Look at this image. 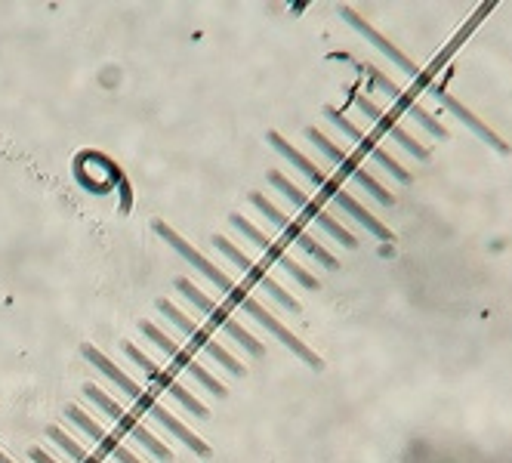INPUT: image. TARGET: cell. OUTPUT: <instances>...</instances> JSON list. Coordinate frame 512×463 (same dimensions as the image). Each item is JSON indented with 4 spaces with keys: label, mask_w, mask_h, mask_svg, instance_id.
I'll use <instances>...</instances> for the list:
<instances>
[{
    "label": "cell",
    "mask_w": 512,
    "mask_h": 463,
    "mask_svg": "<svg viewBox=\"0 0 512 463\" xmlns=\"http://www.w3.org/2000/svg\"><path fill=\"white\" fill-rule=\"evenodd\" d=\"M247 198H250V204H253L256 210H260L263 217H266V220H269V223H272V226L281 232V235H284V241H287V244L300 247V251H306L312 260H318V263H321V266H327V269H340L337 257H334V254H327L324 247H321V244H318V241H315L309 232H303V229H300L294 220H290L284 210H278V207H275V204H272L266 195H260V192H250Z\"/></svg>",
    "instance_id": "obj_1"
},
{
    "label": "cell",
    "mask_w": 512,
    "mask_h": 463,
    "mask_svg": "<svg viewBox=\"0 0 512 463\" xmlns=\"http://www.w3.org/2000/svg\"><path fill=\"white\" fill-rule=\"evenodd\" d=\"M269 183H272V186H275V189H278V192H281V195L290 201V204H294V207L303 213L306 220H312L315 226H321V229H324L327 235H331V238H337L343 247H349V251H355V247H358V238H355L349 229H343V226H340V223L331 217V213L321 210V207H318V204H315V201L306 195V192H300L294 183L287 180V176H284L281 170H269Z\"/></svg>",
    "instance_id": "obj_2"
},
{
    "label": "cell",
    "mask_w": 512,
    "mask_h": 463,
    "mask_svg": "<svg viewBox=\"0 0 512 463\" xmlns=\"http://www.w3.org/2000/svg\"><path fill=\"white\" fill-rule=\"evenodd\" d=\"M121 352L127 355V359H130V362H133L136 368H142V374L149 377V380H152V383H155V386L161 389V393H167L170 399H176V402H179L182 408H186L189 414H195L198 420H207V417H210L207 405H201V402H198V399H195V396L189 393L186 386H182L179 380H173V377H170V371L158 368V365H155V362L149 359V355H145V352L139 349V346H133L130 340H124V343H121Z\"/></svg>",
    "instance_id": "obj_3"
},
{
    "label": "cell",
    "mask_w": 512,
    "mask_h": 463,
    "mask_svg": "<svg viewBox=\"0 0 512 463\" xmlns=\"http://www.w3.org/2000/svg\"><path fill=\"white\" fill-rule=\"evenodd\" d=\"M176 291L182 294V297H186L192 306H198L207 318H210V322L216 325V328H223L235 343H241L250 355H253V359H263V355H266V346L260 343V340H256V337H250L238 322H235V318L226 312V309H219L207 294H201L198 288H195V284L192 281H186V278H176Z\"/></svg>",
    "instance_id": "obj_4"
},
{
    "label": "cell",
    "mask_w": 512,
    "mask_h": 463,
    "mask_svg": "<svg viewBox=\"0 0 512 463\" xmlns=\"http://www.w3.org/2000/svg\"><path fill=\"white\" fill-rule=\"evenodd\" d=\"M84 396L90 399V402H96L99 405V411L102 414H108V417H112L118 426H121V430L127 433V436H133L145 451H152V457H158V460H170L173 457V451L164 445V442H158L155 439V433H149V430H145V426L139 423V417L136 414H127L112 396H108V393H102V389L99 386H93V383H87L84 386Z\"/></svg>",
    "instance_id": "obj_5"
},
{
    "label": "cell",
    "mask_w": 512,
    "mask_h": 463,
    "mask_svg": "<svg viewBox=\"0 0 512 463\" xmlns=\"http://www.w3.org/2000/svg\"><path fill=\"white\" fill-rule=\"evenodd\" d=\"M158 312L167 318L170 325H176V331L186 334V337L192 340V346H195V349H204V352L210 355V359L223 365L229 374H235V377H244V371H247V368H244V365L235 359L232 352H226L223 346H219V343H216V340H213V337H210L204 328H198V325L192 322V318H189L186 312H179V309H176L170 300H158Z\"/></svg>",
    "instance_id": "obj_6"
},
{
    "label": "cell",
    "mask_w": 512,
    "mask_h": 463,
    "mask_svg": "<svg viewBox=\"0 0 512 463\" xmlns=\"http://www.w3.org/2000/svg\"><path fill=\"white\" fill-rule=\"evenodd\" d=\"M139 331H142L145 337H149V340H152V343H155V346H158L164 355H167L173 368L179 365L182 371H189V374H192V377H195V380H198L204 389H207V393H213L216 399H226V396H229V389H226L223 383H219V380H216V377H213V374H210L204 365H198V362L192 359V355H189L186 349H182L176 340H170V337H167V334H164L158 325H152V322H139Z\"/></svg>",
    "instance_id": "obj_7"
},
{
    "label": "cell",
    "mask_w": 512,
    "mask_h": 463,
    "mask_svg": "<svg viewBox=\"0 0 512 463\" xmlns=\"http://www.w3.org/2000/svg\"><path fill=\"white\" fill-rule=\"evenodd\" d=\"M229 297H232V300H235V303H238V306H241V309H244L247 315H253L256 322H260V325H263L266 331H272V334H275V337H278V340H281V343H284V346H287L290 352H294V355H300V359H303V362H306V365H309L312 371H321V368H324V362L318 359V355H315V352H312V349H309V346H306V343H303V340H300L297 334H290V331H287V328H284V325L278 322V318H275V315H272L269 309H263V306L256 303L253 297H247V291H241L238 284H235V291H232Z\"/></svg>",
    "instance_id": "obj_8"
},
{
    "label": "cell",
    "mask_w": 512,
    "mask_h": 463,
    "mask_svg": "<svg viewBox=\"0 0 512 463\" xmlns=\"http://www.w3.org/2000/svg\"><path fill=\"white\" fill-rule=\"evenodd\" d=\"M229 223H232V226H235V229H238V232H241V235L247 238V241H253L256 247H260V251H263V254H266V257H269L272 263H278V266H281V269H284V272H287L290 278H294V281L300 284V288H306V291H315V288H318V278H315V275H309V272H306V269H303L300 263H294V260H290V257H287V254L281 251V244H272V241H269V238H266V235H263L260 229H256V226H250V223H247V220L241 217V213H232V217H229Z\"/></svg>",
    "instance_id": "obj_9"
},
{
    "label": "cell",
    "mask_w": 512,
    "mask_h": 463,
    "mask_svg": "<svg viewBox=\"0 0 512 463\" xmlns=\"http://www.w3.org/2000/svg\"><path fill=\"white\" fill-rule=\"evenodd\" d=\"M306 139L312 142V146H318V152H321L327 161H334V164H337V167H340L346 176H352V180H355L361 189H368V192H371V195H374L380 204H386V207H389V204H395V198H392V195H389V192H386V189L377 183V180H374V176H368V173H364V170H361V167H358L352 158H346V155H343V152H340V149L334 146V142L327 139L321 130L309 127V130H306Z\"/></svg>",
    "instance_id": "obj_10"
},
{
    "label": "cell",
    "mask_w": 512,
    "mask_h": 463,
    "mask_svg": "<svg viewBox=\"0 0 512 463\" xmlns=\"http://www.w3.org/2000/svg\"><path fill=\"white\" fill-rule=\"evenodd\" d=\"M155 232H158V238H161V241H167V244L173 247V251H176L182 260H186L189 266H195V269H198L210 284H216L219 291H226V294H232V291H235V281H232L223 269H216L204 254H198L195 247H192L186 238H182V235H176L167 223H161V220H158V223H155Z\"/></svg>",
    "instance_id": "obj_11"
},
{
    "label": "cell",
    "mask_w": 512,
    "mask_h": 463,
    "mask_svg": "<svg viewBox=\"0 0 512 463\" xmlns=\"http://www.w3.org/2000/svg\"><path fill=\"white\" fill-rule=\"evenodd\" d=\"M65 417H68L71 423H75L78 430H84V433H87V436H90V439H93V442H96V445H99L105 454H112L118 463H142V460H139L133 451H127V448H124V445H121V442H118L112 433H105L102 426H99L93 417H87V414H84L78 405H68V408H65Z\"/></svg>",
    "instance_id": "obj_12"
},
{
    "label": "cell",
    "mask_w": 512,
    "mask_h": 463,
    "mask_svg": "<svg viewBox=\"0 0 512 463\" xmlns=\"http://www.w3.org/2000/svg\"><path fill=\"white\" fill-rule=\"evenodd\" d=\"M136 408H139L142 414L155 417V420H158V423L164 426V430H167L170 436H176L179 442H186V445H189V448H192L195 454H201V457H210V445H207V442H201V439H198V436H195V433L189 430L186 423H182L179 417H173V414H170L167 408H161V405H158L155 399H149V396L142 393V396L136 399Z\"/></svg>",
    "instance_id": "obj_13"
},
{
    "label": "cell",
    "mask_w": 512,
    "mask_h": 463,
    "mask_svg": "<svg viewBox=\"0 0 512 463\" xmlns=\"http://www.w3.org/2000/svg\"><path fill=\"white\" fill-rule=\"evenodd\" d=\"M429 96H435L438 102H442L445 109H448V112H451V115H454L457 121H463V124H466V127H469V130L475 133V136H482V139L488 142L491 149H497L500 155H506V152H509V146H506V142H503V139H500L497 133H491V130H488V127H485V124H482L479 118H475V115H472V112L466 109L463 102H457V99H454V96H451V93H448L445 87H429Z\"/></svg>",
    "instance_id": "obj_14"
},
{
    "label": "cell",
    "mask_w": 512,
    "mask_h": 463,
    "mask_svg": "<svg viewBox=\"0 0 512 463\" xmlns=\"http://www.w3.org/2000/svg\"><path fill=\"white\" fill-rule=\"evenodd\" d=\"M266 139H269V146H272L275 152H281V155H284V158H287L290 164H294V167H297V170H300V173L306 176V180H309V183H312L315 189H321V192H334V189H337V186L331 183V176H327L324 170H318V167H315V164H312V161H309V158L303 155V152H297L294 146H290V142H287V139H284L281 133H275V130H272V133H269Z\"/></svg>",
    "instance_id": "obj_15"
},
{
    "label": "cell",
    "mask_w": 512,
    "mask_h": 463,
    "mask_svg": "<svg viewBox=\"0 0 512 463\" xmlns=\"http://www.w3.org/2000/svg\"><path fill=\"white\" fill-rule=\"evenodd\" d=\"M340 13H343V19H346V22H349V25H352V28H355L358 34H364V38H368V41H371V44H374V47H377V50H380L383 56H389V59H392V62H395V65H398L401 71H405L408 78H417V65H414V62H411V59H408L405 53H401L398 47H392V44H389V41L383 38L380 31H374V28H371L368 22H364V19H361L358 13H352V10H346V7H343Z\"/></svg>",
    "instance_id": "obj_16"
},
{
    "label": "cell",
    "mask_w": 512,
    "mask_h": 463,
    "mask_svg": "<svg viewBox=\"0 0 512 463\" xmlns=\"http://www.w3.org/2000/svg\"><path fill=\"white\" fill-rule=\"evenodd\" d=\"M81 355H84V362H87V365H93L99 374H105L108 380H112V383L121 389V393H124L130 402H136V399L142 396V386H139L136 380H130V377H127L115 362H112V359H105V355H102L96 346H90V343H87V346L81 349Z\"/></svg>",
    "instance_id": "obj_17"
},
{
    "label": "cell",
    "mask_w": 512,
    "mask_h": 463,
    "mask_svg": "<svg viewBox=\"0 0 512 463\" xmlns=\"http://www.w3.org/2000/svg\"><path fill=\"white\" fill-rule=\"evenodd\" d=\"M331 198L337 201V207H340L343 213H349L352 220H358V223H361L364 229H368L374 238H380V241H392V232H389V229H386V226H383L377 217H371V213L364 210V207H361V204H358V201L349 195V192H343V189H334V192H331Z\"/></svg>",
    "instance_id": "obj_18"
},
{
    "label": "cell",
    "mask_w": 512,
    "mask_h": 463,
    "mask_svg": "<svg viewBox=\"0 0 512 463\" xmlns=\"http://www.w3.org/2000/svg\"><path fill=\"white\" fill-rule=\"evenodd\" d=\"M247 278H253L256 284H260V288H263V291H266V294H269V297H272V300H275L281 309H287V312H300V303H297L294 297H290V294L281 288V284H278V281H275V278H272L266 269H260V266L253 263V269L247 272Z\"/></svg>",
    "instance_id": "obj_19"
},
{
    "label": "cell",
    "mask_w": 512,
    "mask_h": 463,
    "mask_svg": "<svg viewBox=\"0 0 512 463\" xmlns=\"http://www.w3.org/2000/svg\"><path fill=\"white\" fill-rule=\"evenodd\" d=\"M331 59H337V62H349L352 68H358V71H361V75H364V78H368V81H371V87H377V90L389 93L392 99H398V96H401V90H398V87H395V84H392L389 78H383V75H380V71H377V68H368V65H361V62H355V59H352L349 53H334Z\"/></svg>",
    "instance_id": "obj_20"
},
{
    "label": "cell",
    "mask_w": 512,
    "mask_h": 463,
    "mask_svg": "<svg viewBox=\"0 0 512 463\" xmlns=\"http://www.w3.org/2000/svg\"><path fill=\"white\" fill-rule=\"evenodd\" d=\"M47 439H53V442H56V445L71 457V460H75V463H99V460H96V457H90V454H87L75 439L65 436V433L59 430V426H47Z\"/></svg>",
    "instance_id": "obj_21"
},
{
    "label": "cell",
    "mask_w": 512,
    "mask_h": 463,
    "mask_svg": "<svg viewBox=\"0 0 512 463\" xmlns=\"http://www.w3.org/2000/svg\"><path fill=\"white\" fill-rule=\"evenodd\" d=\"M380 127H383V130H389V136H392L395 142H401V146H405V149H408V152H411L414 158H420V161H429V152H426V149L420 146V142H417V139H411V136H408L405 130H401V127H395L392 121H386V115H383Z\"/></svg>",
    "instance_id": "obj_22"
},
{
    "label": "cell",
    "mask_w": 512,
    "mask_h": 463,
    "mask_svg": "<svg viewBox=\"0 0 512 463\" xmlns=\"http://www.w3.org/2000/svg\"><path fill=\"white\" fill-rule=\"evenodd\" d=\"M368 155H371V158H374V161H377L380 167H386V170H389V173L395 176L398 183H405V186L411 183V173H408L405 167H401V164H395V161H392V158H389V155H386L383 149H374V146H371V149H368Z\"/></svg>",
    "instance_id": "obj_23"
},
{
    "label": "cell",
    "mask_w": 512,
    "mask_h": 463,
    "mask_svg": "<svg viewBox=\"0 0 512 463\" xmlns=\"http://www.w3.org/2000/svg\"><path fill=\"white\" fill-rule=\"evenodd\" d=\"M408 112H411V118H414L417 124H423V127H426V130H429L435 139H445V136H448V130H445L442 124H438L432 115H426V112L420 109V105H408Z\"/></svg>",
    "instance_id": "obj_24"
},
{
    "label": "cell",
    "mask_w": 512,
    "mask_h": 463,
    "mask_svg": "<svg viewBox=\"0 0 512 463\" xmlns=\"http://www.w3.org/2000/svg\"><path fill=\"white\" fill-rule=\"evenodd\" d=\"M355 102H358V109H361L364 115H368V118H374L377 124L383 121V112L377 109V105H374V102H371L368 96H361V93H355Z\"/></svg>",
    "instance_id": "obj_25"
},
{
    "label": "cell",
    "mask_w": 512,
    "mask_h": 463,
    "mask_svg": "<svg viewBox=\"0 0 512 463\" xmlns=\"http://www.w3.org/2000/svg\"><path fill=\"white\" fill-rule=\"evenodd\" d=\"M28 457H31L34 463H59V460H53L44 448H31V451H28Z\"/></svg>",
    "instance_id": "obj_26"
},
{
    "label": "cell",
    "mask_w": 512,
    "mask_h": 463,
    "mask_svg": "<svg viewBox=\"0 0 512 463\" xmlns=\"http://www.w3.org/2000/svg\"><path fill=\"white\" fill-rule=\"evenodd\" d=\"M0 463H13V460H10L7 454H0Z\"/></svg>",
    "instance_id": "obj_27"
}]
</instances>
